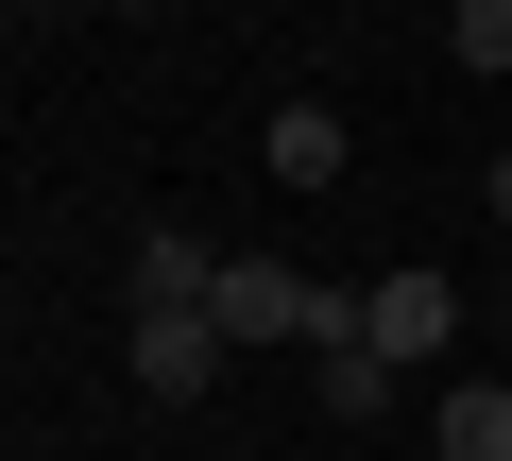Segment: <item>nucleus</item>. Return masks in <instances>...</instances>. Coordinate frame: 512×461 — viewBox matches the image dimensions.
I'll use <instances>...</instances> for the list:
<instances>
[{"instance_id": "3", "label": "nucleus", "mask_w": 512, "mask_h": 461, "mask_svg": "<svg viewBox=\"0 0 512 461\" xmlns=\"http://www.w3.org/2000/svg\"><path fill=\"white\" fill-rule=\"evenodd\" d=\"M222 257H239V240H205V222H154V240H137V308H222Z\"/></svg>"}, {"instance_id": "1", "label": "nucleus", "mask_w": 512, "mask_h": 461, "mask_svg": "<svg viewBox=\"0 0 512 461\" xmlns=\"http://www.w3.org/2000/svg\"><path fill=\"white\" fill-rule=\"evenodd\" d=\"M359 342H376L393 376H427V359L461 342V291H444V274H376V291H359Z\"/></svg>"}, {"instance_id": "4", "label": "nucleus", "mask_w": 512, "mask_h": 461, "mask_svg": "<svg viewBox=\"0 0 512 461\" xmlns=\"http://www.w3.org/2000/svg\"><path fill=\"white\" fill-rule=\"evenodd\" d=\"M256 154H274V188H325V171H342V103H274Z\"/></svg>"}, {"instance_id": "5", "label": "nucleus", "mask_w": 512, "mask_h": 461, "mask_svg": "<svg viewBox=\"0 0 512 461\" xmlns=\"http://www.w3.org/2000/svg\"><path fill=\"white\" fill-rule=\"evenodd\" d=\"M308 393H325V427H376V410H393L410 376H393L376 342H342V359H308Z\"/></svg>"}, {"instance_id": "6", "label": "nucleus", "mask_w": 512, "mask_h": 461, "mask_svg": "<svg viewBox=\"0 0 512 461\" xmlns=\"http://www.w3.org/2000/svg\"><path fill=\"white\" fill-rule=\"evenodd\" d=\"M444 461H512V376H461L444 393Z\"/></svg>"}, {"instance_id": "7", "label": "nucleus", "mask_w": 512, "mask_h": 461, "mask_svg": "<svg viewBox=\"0 0 512 461\" xmlns=\"http://www.w3.org/2000/svg\"><path fill=\"white\" fill-rule=\"evenodd\" d=\"M444 69H478V86H512V0H461V18H444Z\"/></svg>"}, {"instance_id": "2", "label": "nucleus", "mask_w": 512, "mask_h": 461, "mask_svg": "<svg viewBox=\"0 0 512 461\" xmlns=\"http://www.w3.org/2000/svg\"><path fill=\"white\" fill-rule=\"evenodd\" d=\"M222 359H239V342H222V325H205V308H137V342H120V376H137V393H154V410H188V393H205V376H222Z\"/></svg>"}, {"instance_id": "8", "label": "nucleus", "mask_w": 512, "mask_h": 461, "mask_svg": "<svg viewBox=\"0 0 512 461\" xmlns=\"http://www.w3.org/2000/svg\"><path fill=\"white\" fill-rule=\"evenodd\" d=\"M478 205H495V222H512V154H495V171H478Z\"/></svg>"}]
</instances>
